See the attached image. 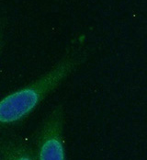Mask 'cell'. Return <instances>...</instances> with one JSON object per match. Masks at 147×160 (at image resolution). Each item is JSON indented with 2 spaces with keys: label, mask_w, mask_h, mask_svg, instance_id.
Masks as SVG:
<instances>
[{
  "label": "cell",
  "mask_w": 147,
  "mask_h": 160,
  "mask_svg": "<svg viewBox=\"0 0 147 160\" xmlns=\"http://www.w3.org/2000/svg\"><path fill=\"white\" fill-rule=\"evenodd\" d=\"M78 40L72 42L49 71L0 99V131L23 122L88 57L87 49Z\"/></svg>",
  "instance_id": "obj_1"
},
{
  "label": "cell",
  "mask_w": 147,
  "mask_h": 160,
  "mask_svg": "<svg viewBox=\"0 0 147 160\" xmlns=\"http://www.w3.org/2000/svg\"><path fill=\"white\" fill-rule=\"evenodd\" d=\"M65 122V106L59 103L51 109L36 132L32 148L36 160H66Z\"/></svg>",
  "instance_id": "obj_2"
},
{
  "label": "cell",
  "mask_w": 147,
  "mask_h": 160,
  "mask_svg": "<svg viewBox=\"0 0 147 160\" xmlns=\"http://www.w3.org/2000/svg\"><path fill=\"white\" fill-rule=\"evenodd\" d=\"M0 156L4 160H36L33 149L17 136L0 137Z\"/></svg>",
  "instance_id": "obj_3"
},
{
  "label": "cell",
  "mask_w": 147,
  "mask_h": 160,
  "mask_svg": "<svg viewBox=\"0 0 147 160\" xmlns=\"http://www.w3.org/2000/svg\"><path fill=\"white\" fill-rule=\"evenodd\" d=\"M4 38H5V23H4V18L0 13V54L2 52L4 46Z\"/></svg>",
  "instance_id": "obj_4"
},
{
  "label": "cell",
  "mask_w": 147,
  "mask_h": 160,
  "mask_svg": "<svg viewBox=\"0 0 147 160\" xmlns=\"http://www.w3.org/2000/svg\"><path fill=\"white\" fill-rule=\"evenodd\" d=\"M0 160H4V159H3V158H2L1 156H0Z\"/></svg>",
  "instance_id": "obj_5"
}]
</instances>
